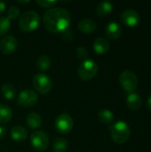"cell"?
<instances>
[{"instance_id":"1","label":"cell","mask_w":151,"mask_h":152,"mask_svg":"<svg viewBox=\"0 0 151 152\" xmlns=\"http://www.w3.org/2000/svg\"><path fill=\"white\" fill-rule=\"evenodd\" d=\"M43 22L47 30L53 33H61L69 28L71 22V17L66 9L53 7L44 12Z\"/></svg>"},{"instance_id":"2","label":"cell","mask_w":151,"mask_h":152,"mask_svg":"<svg viewBox=\"0 0 151 152\" xmlns=\"http://www.w3.org/2000/svg\"><path fill=\"white\" fill-rule=\"evenodd\" d=\"M109 132L113 141L117 144H124L126 142L130 137L131 130L127 123L119 120L109 127Z\"/></svg>"},{"instance_id":"3","label":"cell","mask_w":151,"mask_h":152,"mask_svg":"<svg viewBox=\"0 0 151 152\" xmlns=\"http://www.w3.org/2000/svg\"><path fill=\"white\" fill-rule=\"evenodd\" d=\"M40 24L39 14L35 11L25 12L20 19V28L24 32H32L36 30Z\"/></svg>"},{"instance_id":"4","label":"cell","mask_w":151,"mask_h":152,"mask_svg":"<svg viewBox=\"0 0 151 152\" xmlns=\"http://www.w3.org/2000/svg\"><path fill=\"white\" fill-rule=\"evenodd\" d=\"M98 72V65L93 61L86 59L83 61L82 63L77 68V74L80 79L84 81H88L93 78Z\"/></svg>"},{"instance_id":"5","label":"cell","mask_w":151,"mask_h":152,"mask_svg":"<svg viewBox=\"0 0 151 152\" xmlns=\"http://www.w3.org/2000/svg\"><path fill=\"white\" fill-rule=\"evenodd\" d=\"M119 83L123 89L131 94L137 88L139 84V79L136 74L131 70H125L119 76Z\"/></svg>"},{"instance_id":"6","label":"cell","mask_w":151,"mask_h":152,"mask_svg":"<svg viewBox=\"0 0 151 152\" xmlns=\"http://www.w3.org/2000/svg\"><path fill=\"white\" fill-rule=\"evenodd\" d=\"M33 86L37 93L46 94L52 90L53 82L48 75L44 73H38L33 78Z\"/></svg>"},{"instance_id":"7","label":"cell","mask_w":151,"mask_h":152,"mask_svg":"<svg viewBox=\"0 0 151 152\" xmlns=\"http://www.w3.org/2000/svg\"><path fill=\"white\" fill-rule=\"evenodd\" d=\"M30 142L33 148L37 151H44L49 146V138L43 131H36L30 135Z\"/></svg>"},{"instance_id":"8","label":"cell","mask_w":151,"mask_h":152,"mask_svg":"<svg viewBox=\"0 0 151 152\" xmlns=\"http://www.w3.org/2000/svg\"><path fill=\"white\" fill-rule=\"evenodd\" d=\"M73 118L68 113H62L59 115L54 122L55 129L61 134H68L73 128Z\"/></svg>"},{"instance_id":"9","label":"cell","mask_w":151,"mask_h":152,"mask_svg":"<svg viewBox=\"0 0 151 152\" xmlns=\"http://www.w3.org/2000/svg\"><path fill=\"white\" fill-rule=\"evenodd\" d=\"M38 101L37 94L29 89H26L21 91L18 97H17V103L19 106L24 107V108H30L36 104Z\"/></svg>"},{"instance_id":"10","label":"cell","mask_w":151,"mask_h":152,"mask_svg":"<svg viewBox=\"0 0 151 152\" xmlns=\"http://www.w3.org/2000/svg\"><path fill=\"white\" fill-rule=\"evenodd\" d=\"M140 14L133 9H126L121 14V21L127 27H134L140 21Z\"/></svg>"},{"instance_id":"11","label":"cell","mask_w":151,"mask_h":152,"mask_svg":"<svg viewBox=\"0 0 151 152\" xmlns=\"http://www.w3.org/2000/svg\"><path fill=\"white\" fill-rule=\"evenodd\" d=\"M18 46V41L13 36H5L0 41V50L4 54H10L15 52Z\"/></svg>"},{"instance_id":"12","label":"cell","mask_w":151,"mask_h":152,"mask_svg":"<svg viewBox=\"0 0 151 152\" xmlns=\"http://www.w3.org/2000/svg\"><path fill=\"white\" fill-rule=\"evenodd\" d=\"M122 34V28L119 23L117 21H110L106 26V35L109 38L116 40L120 37Z\"/></svg>"},{"instance_id":"13","label":"cell","mask_w":151,"mask_h":152,"mask_svg":"<svg viewBox=\"0 0 151 152\" xmlns=\"http://www.w3.org/2000/svg\"><path fill=\"white\" fill-rule=\"evenodd\" d=\"M11 137L14 142H23L28 137V131L21 126H15L11 129Z\"/></svg>"},{"instance_id":"14","label":"cell","mask_w":151,"mask_h":152,"mask_svg":"<svg viewBox=\"0 0 151 152\" xmlns=\"http://www.w3.org/2000/svg\"><path fill=\"white\" fill-rule=\"evenodd\" d=\"M142 97L136 93H131L127 95L126 105L132 110H137L142 107Z\"/></svg>"},{"instance_id":"15","label":"cell","mask_w":151,"mask_h":152,"mask_svg":"<svg viewBox=\"0 0 151 152\" xmlns=\"http://www.w3.org/2000/svg\"><path fill=\"white\" fill-rule=\"evenodd\" d=\"M94 52L98 54H104L109 50V43L104 37H98L93 45Z\"/></svg>"},{"instance_id":"16","label":"cell","mask_w":151,"mask_h":152,"mask_svg":"<svg viewBox=\"0 0 151 152\" xmlns=\"http://www.w3.org/2000/svg\"><path fill=\"white\" fill-rule=\"evenodd\" d=\"M80 31L85 34H91L95 31L96 29V23L92 19H84L78 22L77 25Z\"/></svg>"},{"instance_id":"17","label":"cell","mask_w":151,"mask_h":152,"mask_svg":"<svg viewBox=\"0 0 151 152\" xmlns=\"http://www.w3.org/2000/svg\"><path fill=\"white\" fill-rule=\"evenodd\" d=\"M26 123L28 125V126L30 129H37L41 126L42 124V118L40 117V115L38 113L36 112H31L29 113L27 118H26Z\"/></svg>"},{"instance_id":"18","label":"cell","mask_w":151,"mask_h":152,"mask_svg":"<svg viewBox=\"0 0 151 152\" xmlns=\"http://www.w3.org/2000/svg\"><path fill=\"white\" fill-rule=\"evenodd\" d=\"M113 11V4L109 1H102L98 4L96 12L99 16H107Z\"/></svg>"},{"instance_id":"19","label":"cell","mask_w":151,"mask_h":152,"mask_svg":"<svg viewBox=\"0 0 151 152\" xmlns=\"http://www.w3.org/2000/svg\"><path fill=\"white\" fill-rule=\"evenodd\" d=\"M12 118V110L7 105L0 103V124L9 123Z\"/></svg>"},{"instance_id":"20","label":"cell","mask_w":151,"mask_h":152,"mask_svg":"<svg viewBox=\"0 0 151 152\" xmlns=\"http://www.w3.org/2000/svg\"><path fill=\"white\" fill-rule=\"evenodd\" d=\"M51 59L47 55H41L37 58L36 66V68L41 70V71H46L50 69L51 67Z\"/></svg>"},{"instance_id":"21","label":"cell","mask_w":151,"mask_h":152,"mask_svg":"<svg viewBox=\"0 0 151 152\" xmlns=\"http://www.w3.org/2000/svg\"><path fill=\"white\" fill-rule=\"evenodd\" d=\"M69 148V144L67 140L64 138H57L54 140L53 144V149L54 152H67Z\"/></svg>"},{"instance_id":"22","label":"cell","mask_w":151,"mask_h":152,"mask_svg":"<svg viewBox=\"0 0 151 152\" xmlns=\"http://www.w3.org/2000/svg\"><path fill=\"white\" fill-rule=\"evenodd\" d=\"M3 96L7 100H12L16 94V88L12 84H4L1 88Z\"/></svg>"},{"instance_id":"23","label":"cell","mask_w":151,"mask_h":152,"mask_svg":"<svg viewBox=\"0 0 151 152\" xmlns=\"http://www.w3.org/2000/svg\"><path fill=\"white\" fill-rule=\"evenodd\" d=\"M99 120L103 124H110L114 121V115L113 112L109 110H102L98 114Z\"/></svg>"},{"instance_id":"24","label":"cell","mask_w":151,"mask_h":152,"mask_svg":"<svg viewBox=\"0 0 151 152\" xmlns=\"http://www.w3.org/2000/svg\"><path fill=\"white\" fill-rule=\"evenodd\" d=\"M11 27V21L7 17L1 16L0 17V36L5 35Z\"/></svg>"},{"instance_id":"25","label":"cell","mask_w":151,"mask_h":152,"mask_svg":"<svg viewBox=\"0 0 151 152\" xmlns=\"http://www.w3.org/2000/svg\"><path fill=\"white\" fill-rule=\"evenodd\" d=\"M20 15V9L17 6H11L7 11V18L9 20H14Z\"/></svg>"},{"instance_id":"26","label":"cell","mask_w":151,"mask_h":152,"mask_svg":"<svg viewBox=\"0 0 151 152\" xmlns=\"http://www.w3.org/2000/svg\"><path fill=\"white\" fill-rule=\"evenodd\" d=\"M36 3L40 5L41 7L43 8H51V7H53L56 4H57V1H48V0H36Z\"/></svg>"},{"instance_id":"27","label":"cell","mask_w":151,"mask_h":152,"mask_svg":"<svg viewBox=\"0 0 151 152\" xmlns=\"http://www.w3.org/2000/svg\"><path fill=\"white\" fill-rule=\"evenodd\" d=\"M77 56L78 57V59H81V60H84L85 61L87 56H88V51L85 47L84 46H79L77 49Z\"/></svg>"},{"instance_id":"28","label":"cell","mask_w":151,"mask_h":152,"mask_svg":"<svg viewBox=\"0 0 151 152\" xmlns=\"http://www.w3.org/2000/svg\"><path fill=\"white\" fill-rule=\"evenodd\" d=\"M6 133H7V131H6V128H5L4 126H0V140L4 139V138L5 137V135H6Z\"/></svg>"},{"instance_id":"29","label":"cell","mask_w":151,"mask_h":152,"mask_svg":"<svg viewBox=\"0 0 151 152\" xmlns=\"http://www.w3.org/2000/svg\"><path fill=\"white\" fill-rule=\"evenodd\" d=\"M5 9H6V4H5V3L3 2V1H0V14H3V13L4 12Z\"/></svg>"},{"instance_id":"30","label":"cell","mask_w":151,"mask_h":152,"mask_svg":"<svg viewBox=\"0 0 151 152\" xmlns=\"http://www.w3.org/2000/svg\"><path fill=\"white\" fill-rule=\"evenodd\" d=\"M147 107L150 110H151V94L149 95L148 100H147Z\"/></svg>"},{"instance_id":"31","label":"cell","mask_w":151,"mask_h":152,"mask_svg":"<svg viewBox=\"0 0 151 152\" xmlns=\"http://www.w3.org/2000/svg\"><path fill=\"white\" fill-rule=\"evenodd\" d=\"M18 3H20V4H27V3H29V1L28 0V1H18Z\"/></svg>"}]
</instances>
